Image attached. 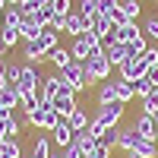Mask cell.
Returning a JSON list of instances; mask_svg holds the SVG:
<instances>
[{"label": "cell", "instance_id": "e0dca14e", "mask_svg": "<svg viewBox=\"0 0 158 158\" xmlns=\"http://www.w3.org/2000/svg\"><path fill=\"white\" fill-rule=\"evenodd\" d=\"M142 32H139V25L136 22H127L120 25V29H114V41H120V44H130V41H136Z\"/></svg>", "mask_w": 158, "mask_h": 158}, {"label": "cell", "instance_id": "ac0fdd59", "mask_svg": "<svg viewBox=\"0 0 158 158\" xmlns=\"http://www.w3.org/2000/svg\"><path fill=\"white\" fill-rule=\"evenodd\" d=\"M111 29H114V25H111L108 16H92V19H89V32L95 35V38H108Z\"/></svg>", "mask_w": 158, "mask_h": 158}, {"label": "cell", "instance_id": "2e32d148", "mask_svg": "<svg viewBox=\"0 0 158 158\" xmlns=\"http://www.w3.org/2000/svg\"><path fill=\"white\" fill-rule=\"evenodd\" d=\"M32 44H35L38 51H41V54H51V51H54V48H57L60 41H57V32H54V29H44V32L38 35Z\"/></svg>", "mask_w": 158, "mask_h": 158}, {"label": "cell", "instance_id": "7a4b0ae2", "mask_svg": "<svg viewBox=\"0 0 158 158\" xmlns=\"http://www.w3.org/2000/svg\"><path fill=\"white\" fill-rule=\"evenodd\" d=\"M57 73H60V79H63V85H70V89L76 92V95H79V92H82V89L95 85V82H92V79L85 76V67H82V63H79V60L67 63V67H63V70H57Z\"/></svg>", "mask_w": 158, "mask_h": 158}, {"label": "cell", "instance_id": "f6af8a7d", "mask_svg": "<svg viewBox=\"0 0 158 158\" xmlns=\"http://www.w3.org/2000/svg\"><path fill=\"white\" fill-rule=\"evenodd\" d=\"M6 3H16V6H25V3H29V0H6Z\"/></svg>", "mask_w": 158, "mask_h": 158}, {"label": "cell", "instance_id": "4316f807", "mask_svg": "<svg viewBox=\"0 0 158 158\" xmlns=\"http://www.w3.org/2000/svg\"><path fill=\"white\" fill-rule=\"evenodd\" d=\"M133 152L139 158H158V139H139V146Z\"/></svg>", "mask_w": 158, "mask_h": 158}, {"label": "cell", "instance_id": "5b68a950", "mask_svg": "<svg viewBox=\"0 0 158 158\" xmlns=\"http://www.w3.org/2000/svg\"><path fill=\"white\" fill-rule=\"evenodd\" d=\"M82 67H85V76L92 79V82H104V79L111 76V70H114L111 60L104 57V51H101V54H95V57H89Z\"/></svg>", "mask_w": 158, "mask_h": 158}, {"label": "cell", "instance_id": "836d02e7", "mask_svg": "<svg viewBox=\"0 0 158 158\" xmlns=\"http://www.w3.org/2000/svg\"><path fill=\"white\" fill-rule=\"evenodd\" d=\"M51 13H54V16H70L73 0H51Z\"/></svg>", "mask_w": 158, "mask_h": 158}, {"label": "cell", "instance_id": "e575fe53", "mask_svg": "<svg viewBox=\"0 0 158 158\" xmlns=\"http://www.w3.org/2000/svg\"><path fill=\"white\" fill-rule=\"evenodd\" d=\"M120 10V0H98V16H114V13Z\"/></svg>", "mask_w": 158, "mask_h": 158}, {"label": "cell", "instance_id": "7c38bea8", "mask_svg": "<svg viewBox=\"0 0 158 158\" xmlns=\"http://www.w3.org/2000/svg\"><path fill=\"white\" fill-rule=\"evenodd\" d=\"M73 136H76V133H73V127H70L67 120H60L54 130H51V142H54L57 149H67V146H73Z\"/></svg>", "mask_w": 158, "mask_h": 158}, {"label": "cell", "instance_id": "d6986e66", "mask_svg": "<svg viewBox=\"0 0 158 158\" xmlns=\"http://www.w3.org/2000/svg\"><path fill=\"white\" fill-rule=\"evenodd\" d=\"M48 60L54 63L57 70H63L67 63H73V51H70V48H60V44H57V48H54V51L48 54Z\"/></svg>", "mask_w": 158, "mask_h": 158}, {"label": "cell", "instance_id": "f1b7e54d", "mask_svg": "<svg viewBox=\"0 0 158 158\" xmlns=\"http://www.w3.org/2000/svg\"><path fill=\"white\" fill-rule=\"evenodd\" d=\"M41 104H44L41 89H35V92H29V95H22V111H35V108H41Z\"/></svg>", "mask_w": 158, "mask_h": 158}, {"label": "cell", "instance_id": "f546056e", "mask_svg": "<svg viewBox=\"0 0 158 158\" xmlns=\"http://www.w3.org/2000/svg\"><path fill=\"white\" fill-rule=\"evenodd\" d=\"M76 13L89 22L92 16H98V0H79V10H76Z\"/></svg>", "mask_w": 158, "mask_h": 158}, {"label": "cell", "instance_id": "5bb4252c", "mask_svg": "<svg viewBox=\"0 0 158 158\" xmlns=\"http://www.w3.org/2000/svg\"><path fill=\"white\" fill-rule=\"evenodd\" d=\"M63 32L73 35V38H79V35H85V32H89V22L79 16V13H70V16L63 19Z\"/></svg>", "mask_w": 158, "mask_h": 158}, {"label": "cell", "instance_id": "ffe728a7", "mask_svg": "<svg viewBox=\"0 0 158 158\" xmlns=\"http://www.w3.org/2000/svg\"><path fill=\"white\" fill-rule=\"evenodd\" d=\"M22 41L16 25H0V48H16Z\"/></svg>", "mask_w": 158, "mask_h": 158}, {"label": "cell", "instance_id": "c3c4849f", "mask_svg": "<svg viewBox=\"0 0 158 158\" xmlns=\"http://www.w3.org/2000/svg\"><path fill=\"white\" fill-rule=\"evenodd\" d=\"M3 6H6V0H0V10H3Z\"/></svg>", "mask_w": 158, "mask_h": 158}, {"label": "cell", "instance_id": "8d00e7d4", "mask_svg": "<svg viewBox=\"0 0 158 158\" xmlns=\"http://www.w3.org/2000/svg\"><path fill=\"white\" fill-rule=\"evenodd\" d=\"M3 70H6V79H10V82H19V76H22V63L6 60V63H3Z\"/></svg>", "mask_w": 158, "mask_h": 158}, {"label": "cell", "instance_id": "3957f363", "mask_svg": "<svg viewBox=\"0 0 158 158\" xmlns=\"http://www.w3.org/2000/svg\"><path fill=\"white\" fill-rule=\"evenodd\" d=\"M73 60H79V63H85L89 57H95V54H101V38H95L92 32H85V35H79V38H73Z\"/></svg>", "mask_w": 158, "mask_h": 158}, {"label": "cell", "instance_id": "b9f144b4", "mask_svg": "<svg viewBox=\"0 0 158 158\" xmlns=\"http://www.w3.org/2000/svg\"><path fill=\"white\" fill-rule=\"evenodd\" d=\"M41 6H51V0H29L25 10H41Z\"/></svg>", "mask_w": 158, "mask_h": 158}, {"label": "cell", "instance_id": "484cf974", "mask_svg": "<svg viewBox=\"0 0 158 158\" xmlns=\"http://www.w3.org/2000/svg\"><path fill=\"white\" fill-rule=\"evenodd\" d=\"M133 98H136L133 82H127V79H117V101H120V104H130Z\"/></svg>", "mask_w": 158, "mask_h": 158}, {"label": "cell", "instance_id": "681fc988", "mask_svg": "<svg viewBox=\"0 0 158 158\" xmlns=\"http://www.w3.org/2000/svg\"><path fill=\"white\" fill-rule=\"evenodd\" d=\"M152 117H155V123H158V114H152Z\"/></svg>", "mask_w": 158, "mask_h": 158}, {"label": "cell", "instance_id": "bcb514c9", "mask_svg": "<svg viewBox=\"0 0 158 158\" xmlns=\"http://www.w3.org/2000/svg\"><path fill=\"white\" fill-rule=\"evenodd\" d=\"M127 158H139V155H136V152H127Z\"/></svg>", "mask_w": 158, "mask_h": 158}, {"label": "cell", "instance_id": "30bf717a", "mask_svg": "<svg viewBox=\"0 0 158 158\" xmlns=\"http://www.w3.org/2000/svg\"><path fill=\"white\" fill-rule=\"evenodd\" d=\"M133 127H136V133H139L142 139H158V123H155V117H152V114L139 111V117L133 120Z\"/></svg>", "mask_w": 158, "mask_h": 158}, {"label": "cell", "instance_id": "6da1fadb", "mask_svg": "<svg viewBox=\"0 0 158 158\" xmlns=\"http://www.w3.org/2000/svg\"><path fill=\"white\" fill-rule=\"evenodd\" d=\"M25 114V120H29L35 130H44V133H51L63 117H60V111H54L51 104H41V108H35V111H22Z\"/></svg>", "mask_w": 158, "mask_h": 158}, {"label": "cell", "instance_id": "ba28073f", "mask_svg": "<svg viewBox=\"0 0 158 158\" xmlns=\"http://www.w3.org/2000/svg\"><path fill=\"white\" fill-rule=\"evenodd\" d=\"M51 108H54V111H60V117H70V114L79 108V104H76V92H73L70 85H63V89L57 92V98L51 101Z\"/></svg>", "mask_w": 158, "mask_h": 158}, {"label": "cell", "instance_id": "277c9868", "mask_svg": "<svg viewBox=\"0 0 158 158\" xmlns=\"http://www.w3.org/2000/svg\"><path fill=\"white\" fill-rule=\"evenodd\" d=\"M123 111H127V104H120V101H114V104H98V111H95L92 120L101 123V127H120Z\"/></svg>", "mask_w": 158, "mask_h": 158}, {"label": "cell", "instance_id": "4dcf8cb0", "mask_svg": "<svg viewBox=\"0 0 158 158\" xmlns=\"http://www.w3.org/2000/svg\"><path fill=\"white\" fill-rule=\"evenodd\" d=\"M120 10H123V16H127L130 22H136L142 6H139V0H120Z\"/></svg>", "mask_w": 158, "mask_h": 158}, {"label": "cell", "instance_id": "ee69618b", "mask_svg": "<svg viewBox=\"0 0 158 158\" xmlns=\"http://www.w3.org/2000/svg\"><path fill=\"white\" fill-rule=\"evenodd\" d=\"M10 85V79H6V70H3V63H0V92H3Z\"/></svg>", "mask_w": 158, "mask_h": 158}, {"label": "cell", "instance_id": "f907efd6", "mask_svg": "<svg viewBox=\"0 0 158 158\" xmlns=\"http://www.w3.org/2000/svg\"><path fill=\"white\" fill-rule=\"evenodd\" d=\"M0 54H3V48H0ZM0 63H3V60H0Z\"/></svg>", "mask_w": 158, "mask_h": 158}, {"label": "cell", "instance_id": "d4e9b609", "mask_svg": "<svg viewBox=\"0 0 158 158\" xmlns=\"http://www.w3.org/2000/svg\"><path fill=\"white\" fill-rule=\"evenodd\" d=\"M73 142H76V146H79V149H82V158H85V155H89L92 149H95V146H98V139H95V136H92V133H89V130H82V133H76V136H73Z\"/></svg>", "mask_w": 158, "mask_h": 158}, {"label": "cell", "instance_id": "d6a6232c", "mask_svg": "<svg viewBox=\"0 0 158 158\" xmlns=\"http://www.w3.org/2000/svg\"><path fill=\"white\" fill-rule=\"evenodd\" d=\"M139 101H142V111H146V114H158V85L149 92L146 98H139Z\"/></svg>", "mask_w": 158, "mask_h": 158}, {"label": "cell", "instance_id": "8992f818", "mask_svg": "<svg viewBox=\"0 0 158 158\" xmlns=\"http://www.w3.org/2000/svg\"><path fill=\"white\" fill-rule=\"evenodd\" d=\"M41 82H44V76L38 73L32 63H22V76H19V82H16V89L22 92V95H29V92L41 89Z\"/></svg>", "mask_w": 158, "mask_h": 158}, {"label": "cell", "instance_id": "603a6c76", "mask_svg": "<svg viewBox=\"0 0 158 158\" xmlns=\"http://www.w3.org/2000/svg\"><path fill=\"white\" fill-rule=\"evenodd\" d=\"M114 101H117V79H114V82L104 79L101 89H98V104H114Z\"/></svg>", "mask_w": 158, "mask_h": 158}, {"label": "cell", "instance_id": "7bdbcfd3", "mask_svg": "<svg viewBox=\"0 0 158 158\" xmlns=\"http://www.w3.org/2000/svg\"><path fill=\"white\" fill-rule=\"evenodd\" d=\"M146 79H149L152 85H158V67H149V70H146Z\"/></svg>", "mask_w": 158, "mask_h": 158}, {"label": "cell", "instance_id": "cb8c5ba5", "mask_svg": "<svg viewBox=\"0 0 158 158\" xmlns=\"http://www.w3.org/2000/svg\"><path fill=\"white\" fill-rule=\"evenodd\" d=\"M51 155H54V152H51V136L38 133L35 146H32V158H51Z\"/></svg>", "mask_w": 158, "mask_h": 158}, {"label": "cell", "instance_id": "f35d334b", "mask_svg": "<svg viewBox=\"0 0 158 158\" xmlns=\"http://www.w3.org/2000/svg\"><path fill=\"white\" fill-rule=\"evenodd\" d=\"M133 89H136V95H139V98H146V95H149V92H152L155 85L149 82L146 76H142V79H136V82H133Z\"/></svg>", "mask_w": 158, "mask_h": 158}, {"label": "cell", "instance_id": "1f68e13d", "mask_svg": "<svg viewBox=\"0 0 158 158\" xmlns=\"http://www.w3.org/2000/svg\"><path fill=\"white\" fill-rule=\"evenodd\" d=\"M0 158H22V146H19V139L3 142V146H0Z\"/></svg>", "mask_w": 158, "mask_h": 158}, {"label": "cell", "instance_id": "7dc6e473", "mask_svg": "<svg viewBox=\"0 0 158 158\" xmlns=\"http://www.w3.org/2000/svg\"><path fill=\"white\" fill-rule=\"evenodd\" d=\"M51 158H63V152H54V155H51Z\"/></svg>", "mask_w": 158, "mask_h": 158}, {"label": "cell", "instance_id": "8fae6325", "mask_svg": "<svg viewBox=\"0 0 158 158\" xmlns=\"http://www.w3.org/2000/svg\"><path fill=\"white\" fill-rule=\"evenodd\" d=\"M19 133H22V117L13 114V117H6V120H0V146L19 139Z\"/></svg>", "mask_w": 158, "mask_h": 158}, {"label": "cell", "instance_id": "d590c367", "mask_svg": "<svg viewBox=\"0 0 158 158\" xmlns=\"http://www.w3.org/2000/svg\"><path fill=\"white\" fill-rule=\"evenodd\" d=\"M117 136H120V127H108V130L101 133V139H98V142H104L108 149H114V146H117Z\"/></svg>", "mask_w": 158, "mask_h": 158}, {"label": "cell", "instance_id": "83f0119b", "mask_svg": "<svg viewBox=\"0 0 158 158\" xmlns=\"http://www.w3.org/2000/svg\"><path fill=\"white\" fill-rule=\"evenodd\" d=\"M146 51H149V38H146V35H139L136 41H130V44H127V57H142Z\"/></svg>", "mask_w": 158, "mask_h": 158}, {"label": "cell", "instance_id": "9c48e42d", "mask_svg": "<svg viewBox=\"0 0 158 158\" xmlns=\"http://www.w3.org/2000/svg\"><path fill=\"white\" fill-rule=\"evenodd\" d=\"M117 70H120V79H127V82H136V79H142V76H146V70H149V67H146V63H142L139 57H127Z\"/></svg>", "mask_w": 158, "mask_h": 158}, {"label": "cell", "instance_id": "74e56055", "mask_svg": "<svg viewBox=\"0 0 158 158\" xmlns=\"http://www.w3.org/2000/svg\"><path fill=\"white\" fill-rule=\"evenodd\" d=\"M142 35L152 38V41H158V16H149V19H146V29H142Z\"/></svg>", "mask_w": 158, "mask_h": 158}, {"label": "cell", "instance_id": "7402d4cb", "mask_svg": "<svg viewBox=\"0 0 158 158\" xmlns=\"http://www.w3.org/2000/svg\"><path fill=\"white\" fill-rule=\"evenodd\" d=\"M63 120H67V123L73 127V133H82V130H85V127L92 123V120H89V114H85L82 108H76V111H73L70 117H63Z\"/></svg>", "mask_w": 158, "mask_h": 158}, {"label": "cell", "instance_id": "44dd1931", "mask_svg": "<svg viewBox=\"0 0 158 158\" xmlns=\"http://www.w3.org/2000/svg\"><path fill=\"white\" fill-rule=\"evenodd\" d=\"M22 60L32 63V67H41V63L48 60V54H41V51H38L32 41H25V48H22Z\"/></svg>", "mask_w": 158, "mask_h": 158}, {"label": "cell", "instance_id": "52a82bcc", "mask_svg": "<svg viewBox=\"0 0 158 158\" xmlns=\"http://www.w3.org/2000/svg\"><path fill=\"white\" fill-rule=\"evenodd\" d=\"M41 32H44V29H41V25H38L35 13L22 6V19H19V38H22V41H35V38L41 35Z\"/></svg>", "mask_w": 158, "mask_h": 158}, {"label": "cell", "instance_id": "ab89813d", "mask_svg": "<svg viewBox=\"0 0 158 158\" xmlns=\"http://www.w3.org/2000/svg\"><path fill=\"white\" fill-rule=\"evenodd\" d=\"M139 60L146 63V67H158V48H149V51H146V54H142Z\"/></svg>", "mask_w": 158, "mask_h": 158}, {"label": "cell", "instance_id": "4fadbf2b", "mask_svg": "<svg viewBox=\"0 0 158 158\" xmlns=\"http://www.w3.org/2000/svg\"><path fill=\"white\" fill-rule=\"evenodd\" d=\"M139 133H136V127H120V136H117V149H123V152H133L139 146Z\"/></svg>", "mask_w": 158, "mask_h": 158}, {"label": "cell", "instance_id": "60d3db41", "mask_svg": "<svg viewBox=\"0 0 158 158\" xmlns=\"http://www.w3.org/2000/svg\"><path fill=\"white\" fill-rule=\"evenodd\" d=\"M127 22H130V19L123 16V10H117L114 16H111V25H114V29H120V25H127Z\"/></svg>", "mask_w": 158, "mask_h": 158}, {"label": "cell", "instance_id": "9a60e30c", "mask_svg": "<svg viewBox=\"0 0 158 158\" xmlns=\"http://www.w3.org/2000/svg\"><path fill=\"white\" fill-rule=\"evenodd\" d=\"M60 89H63V79H60V73H54V76H44V82H41V95H44V104H51V101H54Z\"/></svg>", "mask_w": 158, "mask_h": 158}]
</instances>
